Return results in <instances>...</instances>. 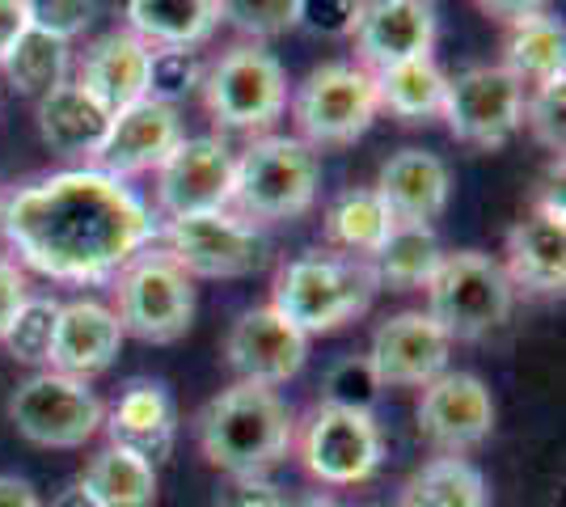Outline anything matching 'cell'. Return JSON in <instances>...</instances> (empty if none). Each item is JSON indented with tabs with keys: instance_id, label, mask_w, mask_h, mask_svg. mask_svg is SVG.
<instances>
[{
	"instance_id": "1",
	"label": "cell",
	"mask_w": 566,
	"mask_h": 507,
	"mask_svg": "<svg viewBox=\"0 0 566 507\" xmlns=\"http://www.w3.org/2000/svg\"><path fill=\"white\" fill-rule=\"evenodd\" d=\"M0 233L55 284H111L161 233L140 194L102 169H60L0 208Z\"/></svg>"
},
{
	"instance_id": "2",
	"label": "cell",
	"mask_w": 566,
	"mask_h": 507,
	"mask_svg": "<svg viewBox=\"0 0 566 507\" xmlns=\"http://www.w3.org/2000/svg\"><path fill=\"white\" fill-rule=\"evenodd\" d=\"M292 440L296 419L280 393L266 385L237 381L199 411V448L224 474L262 478L271 465L287 457Z\"/></svg>"
},
{
	"instance_id": "3",
	"label": "cell",
	"mask_w": 566,
	"mask_h": 507,
	"mask_svg": "<svg viewBox=\"0 0 566 507\" xmlns=\"http://www.w3.org/2000/svg\"><path fill=\"white\" fill-rule=\"evenodd\" d=\"M377 292V275L364 258L313 250L280 266L271 288V309L287 317L301 335H331L368 314Z\"/></svg>"
},
{
	"instance_id": "4",
	"label": "cell",
	"mask_w": 566,
	"mask_h": 507,
	"mask_svg": "<svg viewBox=\"0 0 566 507\" xmlns=\"http://www.w3.org/2000/svg\"><path fill=\"white\" fill-rule=\"evenodd\" d=\"M322 166L296 136H262L233 161V208L250 224L296 220L317 203Z\"/></svg>"
},
{
	"instance_id": "5",
	"label": "cell",
	"mask_w": 566,
	"mask_h": 507,
	"mask_svg": "<svg viewBox=\"0 0 566 507\" xmlns=\"http://www.w3.org/2000/svg\"><path fill=\"white\" fill-rule=\"evenodd\" d=\"M512 305H516V288L503 263L478 250L444 254L427 284V317L452 342H478L495 335L512 317Z\"/></svg>"
},
{
	"instance_id": "6",
	"label": "cell",
	"mask_w": 566,
	"mask_h": 507,
	"mask_svg": "<svg viewBox=\"0 0 566 507\" xmlns=\"http://www.w3.org/2000/svg\"><path fill=\"white\" fill-rule=\"evenodd\" d=\"M115 317L140 342H178L195 317V279L166 250H140L115 275Z\"/></svg>"
},
{
	"instance_id": "7",
	"label": "cell",
	"mask_w": 566,
	"mask_h": 507,
	"mask_svg": "<svg viewBox=\"0 0 566 507\" xmlns=\"http://www.w3.org/2000/svg\"><path fill=\"white\" fill-rule=\"evenodd\" d=\"M380 115L377 76L359 64H322L301 81L292 97V119H296V140L317 148L355 145Z\"/></svg>"
},
{
	"instance_id": "8",
	"label": "cell",
	"mask_w": 566,
	"mask_h": 507,
	"mask_svg": "<svg viewBox=\"0 0 566 507\" xmlns=\"http://www.w3.org/2000/svg\"><path fill=\"white\" fill-rule=\"evenodd\" d=\"M203 85V102L224 131H266L287 110L283 64L259 43H237L216 60Z\"/></svg>"
},
{
	"instance_id": "9",
	"label": "cell",
	"mask_w": 566,
	"mask_h": 507,
	"mask_svg": "<svg viewBox=\"0 0 566 507\" xmlns=\"http://www.w3.org/2000/svg\"><path fill=\"white\" fill-rule=\"evenodd\" d=\"M106 406L90 381H76L64 372H34L9 398V423L22 440L39 448H85L102 432Z\"/></svg>"
},
{
	"instance_id": "10",
	"label": "cell",
	"mask_w": 566,
	"mask_h": 507,
	"mask_svg": "<svg viewBox=\"0 0 566 507\" xmlns=\"http://www.w3.org/2000/svg\"><path fill=\"white\" fill-rule=\"evenodd\" d=\"M161 233L166 254L190 279H245L266 263V237L259 233V224L229 208L169 220Z\"/></svg>"
},
{
	"instance_id": "11",
	"label": "cell",
	"mask_w": 566,
	"mask_h": 507,
	"mask_svg": "<svg viewBox=\"0 0 566 507\" xmlns=\"http://www.w3.org/2000/svg\"><path fill=\"white\" fill-rule=\"evenodd\" d=\"M301 461L305 469L326 486H355L368 483L385 461V435L368 411L326 406L317 402L301 427Z\"/></svg>"
},
{
	"instance_id": "12",
	"label": "cell",
	"mask_w": 566,
	"mask_h": 507,
	"mask_svg": "<svg viewBox=\"0 0 566 507\" xmlns=\"http://www.w3.org/2000/svg\"><path fill=\"white\" fill-rule=\"evenodd\" d=\"M440 119L470 148H503L524 127V85L503 64H473L449 76Z\"/></svg>"
},
{
	"instance_id": "13",
	"label": "cell",
	"mask_w": 566,
	"mask_h": 507,
	"mask_svg": "<svg viewBox=\"0 0 566 507\" xmlns=\"http://www.w3.org/2000/svg\"><path fill=\"white\" fill-rule=\"evenodd\" d=\"M233 152L220 136H182L157 169V203L169 220L233 203Z\"/></svg>"
},
{
	"instance_id": "14",
	"label": "cell",
	"mask_w": 566,
	"mask_h": 507,
	"mask_svg": "<svg viewBox=\"0 0 566 507\" xmlns=\"http://www.w3.org/2000/svg\"><path fill=\"white\" fill-rule=\"evenodd\" d=\"M495 432V398L473 372H440L419 398V435L444 457H461Z\"/></svg>"
},
{
	"instance_id": "15",
	"label": "cell",
	"mask_w": 566,
	"mask_h": 507,
	"mask_svg": "<svg viewBox=\"0 0 566 507\" xmlns=\"http://www.w3.org/2000/svg\"><path fill=\"white\" fill-rule=\"evenodd\" d=\"M436 34L440 18L427 0H364L352 30L359 68H368L373 76L410 60H431Z\"/></svg>"
},
{
	"instance_id": "16",
	"label": "cell",
	"mask_w": 566,
	"mask_h": 507,
	"mask_svg": "<svg viewBox=\"0 0 566 507\" xmlns=\"http://www.w3.org/2000/svg\"><path fill=\"white\" fill-rule=\"evenodd\" d=\"M308 360V335H301L271 305L245 309L224 338V363L237 372V381L250 385H287Z\"/></svg>"
},
{
	"instance_id": "17",
	"label": "cell",
	"mask_w": 566,
	"mask_h": 507,
	"mask_svg": "<svg viewBox=\"0 0 566 507\" xmlns=\"http://www.w3.org/2000/svg\"><path fill=\"white\" fill-rule=\"evenodd\" d=\"M449 351L452 338L423 309H406L377 326L368 363L377 368L385 389H423L440 372H449Z\"/></svg>"
},
{
	"instance_id": "18",
	"label": "cell",
	"mask_w": 566,
	"mask_h": 507,
	"mask_svg": "<svg viewBox=\"0 0 566 507\" xmlns=\"http://www.w3.org/2000/svg\"><path fill=\"white\" fill-rule=\"evenodd\" d=\"M507 279L537 296H563L566 288V212L558 194H542L533 212L507 233Z\"/></svg>"
},
{
	"instance_id": "19",
	"label": "cell",
	"mask_w": 566,
	"mask_h": 507,
	"mask_svg": "<svg viewBox=\"0 0 566 507\" xmlns=\"http://www.w3.org/2000/svg\"><path fill=\"white\" fill-rule=\"evenodd\" d=\"M182 145V119L178 110L157 102V97H140L127 110H118L106 131V145L94 157V169L111 173V178H132V173H148L161 169L174 148Z\"/></svg>"
},
{
	"instance_id": "20",
	"label": "cell",
	"mask_w": 566,
	"mask_h": 507,
	"mask_svg": "<svg viewBox=\"0 0 566 507\" xmlns=\"http://www.w3.org/2000/svg\"><path fill=\"white\" fill-rule=\"evenodd\" d=\"M123 326H118L115 309L97 305V300H69L60 305V321H55V338H51V372H64L76 381L102 377L123 351Z\"/></svg>"
},
{
	"instance_id": "21",
	"label": "cell",
	"mask_w": 566,
	"mask_h": 507,
	"mask_svg": "<svg viewBox=\"0 0 566 507\" xmlns=\"http://www.w3.org/2000/svg\"><path fill=\"white\" fill-rule=\"evenodd\" d=\"M373 191L380 194V203L394 216V224H431L449 208L452 173L436 152L401 148L380 166Z\"/></svg>"
},
{
	"instance_id": "22",
	"label": "cell",
	"mask_w": 566,
	"mask_h": 507,
	"mask_svg": "<svg viewBox=\"0 0 566 507\" xmlns=\"http://www.w3.org/2000/svg\"><path fill=\"white\" fill-rule=\"evenodd\" d=\"M102 432L111 435V444L144 457L148 465H161L174 453V435H178V411L174 398L161 381H132L118 393V402L102 419Z\"/></svg>"
},
{
	"instance_id": "23",
	"label": "cell",
	"mask_w": 566,
	"mask_h": 507,
	"mask_svg": "<svg viewBox=\"0 0 566 507\" xmlns=\"http://www.w3.org/2000/svg\"><path fill=\"white\" fill-rule=\"evenodd\" d=\"M76 85L90 89L111 115L127 110L132 102L148 97V47H144L132 30L102 34L94 47L85 51Z\"/></svg>"
},
{
	"instance_id": "24",
	"label": "cell",
	"mask_w": 566,
	"mask_h": 507,
	"mask_svg": "<svg viewBox=\"0 0 566 507\" xmlns=\"http://www.w3.org/2000/svg\"><path fill=\"white\" fill-rule=\"evenodd\" d=\"M111 119L115 115L90 89H81L76 81H64V85H55V89L39 97V136L60 157L94 161L102 145H106Z\"/></svg>"
},
{
	"instance_id": "25",
	"label": "cell",
	"mask_w": 566,
	"mask_h": 507,
	"mask_svg": "<svg viewBox=\"0 0 566 507\" xmlns=\"http://www.w3.org/2000/svg\"><path fill=\"white\" fill-rule=\"evenodd\" d=\"M127 30L144 47H199L220 25V0H123Z\"/></svg>"
},
{
	"instance_id": "26",
	"label": "cell",
	"mask_w": 566,
	"mask_h": 507,
	"mask_svg": "<svg viewBox=\"0 0 566 507\" xmlns=\"http://www.w3.org/2000/svg\"><path fill=\"white\" fill-rule=\"evenodd\" d=\"M503 68L516 76L520 85H545L566 76V30L549 13H533L512 22V34L503 43Z\"/></svg>"
},
{
	"instance_id": "27",
	"label": "cell",
	"mask_w": 566,
	"mask_h": 507,
	"mask_svg": "<svg viewBox=\"0 0 566 507\" xmlns=\"http://www.w3.org/2000/svg\"><path fill=\"white\" fill-rule=\"evenodd\" d=\"M440 258H444V250H440V237L431 224H394L385 245L368 258V266H373L380 288L415 292L431 284Z\"/></svg>"
},
{
	"instance_id": "28",
	"label": "cell",
	"mask_w": 566,
	"mask_h": 507,
	"mask_svg": "<svg viewBox=\"0 0 566 507\" xmlns=\"http://www.w3.org/2000/svg\"><path fill=\"white\" fill-rule=\"evenodd\" d=\"M322 229H326V242L338 254L368 263L380 245H385V237H389L394 216L385 212V203H380V194L373 187H355V191H343L326 208Z\"/></svg>"
},
{
	"instance_id": "29",
	"label": "cell",
	"mask_w": 566,
	"mask_h": 507,
	"mask_svg": "<svg viewBox=\"0 0 566 507\" xmlns=\"http://www.w3.org/2000/svg\"><path fill=\"white\" fill-rule=\"evenodd\" d=\"M81 486L97 499V507H153L157 504V465L144 457L106 444L90 457Z\"/></svg>"
},
{
	"instance_id": "30",
	"label": "cell",
	"mask_w": 566,
	"mask_h": 507,
	"mask_svg": "<svg viewBox=\"0 0 566 507\" xmlns=\"http://www.w3.org/2000/svg\"><path fill=\"white\" fill-rule=\"evenodd\" d=\"M444 89H449V76L440 73L436 60H410V64L377 73L380 110H389L401 123L436 119L444 110Z\"/></svg>"
},
{
	"instance_id": "31",
	"label": "cell",
	"mask_w": 566,
	"mask_h": 507,
	"mask_svg": "<svg viewBox=\"0 0 566 507\" xmlns=\"http://www.w3.org/2000/svg\"><path fill=\"white\" fill-rule=\"evenodd\" d=\"M398 507H486V478L465 457H436L410 474Z\"/></svg>"
},
{
	"instance_id": "32",
	"label": "cell",
	"mask_w": 566,
	"mask_h": 507,
	"mask_svg": "<svg viewBox=\"0 0 566 507\" xmlns=\"http://www.w3.org/2000/svg\"><path fill=\"white\" fill-rule=\"evenodd\" d=\"M72 68V47L51 39L43 30H25L13 47L4 51L0 73L9 76V85L25 97H43L48 89L64 85Z\"/></svg>"
},
{
	"instance_id": "33",
	"label": "cell",
	"mask_w": 566,
	"mask_h": 507,
	"mask_svg": "<svg viewBox=\"0 0 566 507\" xmlns=\"http://www.w3.org/2000/svg\"><path fill=\"white\" fill-rule=\"evenodd\" d=\"M55 321H60V300L55 296H25L0 342L18 363H48Z\"/></svg>"
},
{
	"instance_id": "34",
	"label": "cell",
	"mask_w": 566,
	"mask_h": 507,
	"mask_svg": "<svg viewBox=\"0 0 566 507\" xmlns=\"http://www.w3.org/2000/svg\"><path fill=\"white\" fill-rule=\"evenodd\" d=\"M220 22L250 39H280L301 25V0H220Z\"/></svg>"
},
{
	"instance_id": "35",
	"label": "cell",
	"mask_w": 566,
	"mask_h": 507,
	"mask_svg": "<svg viewBox=\"0 0 566 507\" xmlns=\"http://www.w3.org/2000/svg\"><path fill=\"white\" fill-rule=\"evenodd\" d=\"M203 81V64L195 51L182 47H148V97L174 106Z\"/></svg>"
},
{
	"instance_id": "36",
	"label": "cell",
	"mask_w": 566,
	"mask_h": 507,
	"mask_svg": "<svg viewBox=\"0 0 566 507\" xmlns=\"http://www.w3.org/2000/svg\"><path fill=\"white\" fill-rule=\"evenodd\" d=\"M380 377L377 368L368 363V356H347V360H338L326 372V406H347V411H368L377 406L380 398Z\"/></svg>"
},
{
	"instance_id": "37",
	"label": "cell",
	"mask_w": 566,
	"mask_h": 507,
	"mask_svg": "<svg viewBox=\"0 0 566 507\" xmlns=\"http://www.w3.org/2000/svg\"><path fill=\"white\" fill-rule=\"evenodd\" d=\"M524 123L537 136V145L563 157L566 148V76L545 81L524 97Z\"/></svg>"
},
{
	"instance_id": "38",
	"label": "cell",
	"mask_w": 566,
	"mask_h": 507,
	"mask_svg": "<svg viewBox=\"0 0 566 507\" xmlns=\"http://www.w3.org/2000/svg\"><path fill=\"white\" fill-rule=\"evenodd\" d=\"M94 0H25L30 30H43L60 43H72L76 34H85L94 22Z\"/></svg>"
},
{
	"instance_id": "39",
	"label": "cell",
	"mask_w": 566,
	"mask_h": 507,
	"mask_svg": "<svg viewBox=\"0 0 566 507\" xmlns=\"http://www.w3.org/2000/svg\"><path fill=\"white\" fill-rule=\"evenodd\" d=\"M364 0H301V25L326 39H347Z\"/></svg>"
},
{
	"instance_id": "40",
	"label": "cell",
	"mask_w": 566,
	"mask_h": 507,
	"mask_svg": "<svg viewBox=\"0 0 566 507\" xmlns=\"http://www.w3.org/2000/svg\"><path fill=\"white\" fill-rule=\"evenodd\" d=\"M212 507H283V495L266 478L254 474H229V483L216 490Z\"/></svg>"
},
{
	"instance_id": "41",
	"label": "cell",
	"mask_w": 566,
	"mask_h": 507,
	"mask_svg": "<svg viewBox=\"0 0 566 507\" xmlns=\"http://www.w3.org/2000/svg\"><path fill=\"white\" fill-rule=\"evenodd\" d=\"M30 296V279H25V271L13 258H0V338L9 330V321L13 314L22 309V300Z\"/></svg>"
},
{
	"instance_id": "42",
	"label": "cell",
	"mask_w": 566,
	"mask_h": 507,
	"mask_svg": "<svg viewBox=\"0 0 566 507\" xmlns=\"http://www.w3.org/2000/svg\"><path fill=\"white\" fill-rule=\"evenodd\" d=\"M25 30H30L25 0H0V60H4V51L13 47Z\"/></svg>"
},
{
	"instance_id": "43",
	"label": "cell",
	"mask_w": 566,
	"mask_h": 507,
	"mask_svg": "<svg viewBox=\"0 0 566 507\" xmlns=\"http://www.w3.org/2000/svg\"><path fill=\"white\" fill-rule=\"evenodd\" d=\"M549 0H478L482 13H491L499 22H520V18H533V13H545Z\"/></svg>"
},
{
	"instance_id": "44",
	"label": "cell",
	"mask_w": 566,
	"mask_h": 507,
	"mask_svg": "<svg viewBox=\"0 0 566 507\" xmlns=\"http://www.w3.org/2000/svg\"><path fill=\"white\" fill-rule=\"evenodd\" d=\"M0 507H43V504H39V495H34L30 483L0 474Z\"/></svg>"
},
{
	"instance_id": "45",
	"label": "cell",
	"mask_w": 566,
	"mask_h": 507,
	"mask_svg": "<svg viewBox=\"0 0 566 507\" xmlns=\"http://www.w3.org/2000/svg\"><path fill=\"white\" fill-rule=\"evenodd\" d=\"M51 507H97V499L90 495V490H85V486L76 483V486H69V490H64V495H60V499H55Z\"/></svg>"
},
{
	"instance_id": "46",
	"label": "cell",
	"mask_w": 566,
	"mask_h": 507,
	"mask_svg": "<svg viewBox=\"0 0 566 507\" xmlns=\"http://www.w3.org/2000/svg\"><path fill=\"white\" fill-rule=\"evenodd\" d=\"M283 507H338L331 495H301V499H283Z\"/></svg>"
},
{
	"instance_id": "47",
	"label": "cell",
	"mask_w": 566,
	"mask_h": 507,
	"mask_svg": "<svg viewBox=\"0 0 566 507\" xmlns=\"http://www.w3.org/2000/svg\"><path fill=\"white\" fill-rule=\"evenodd\" d=\"M427 4H436V0H427Z\"/></svg>"
},
{
	"instance_id": "48",
	"label": "cell",
	"mask_w": 566,
	"mask_h": 507,
	"mask_svg": "<svg viewBox=\"0 0 566 507\" xmlns=\"http://www.w3.org/2000/svg\"><path fill=\"white\" fill-rule=\"evenodd\" d=\"M0 208H4V199H0Z\"/></svg>"
}]
</instances>
